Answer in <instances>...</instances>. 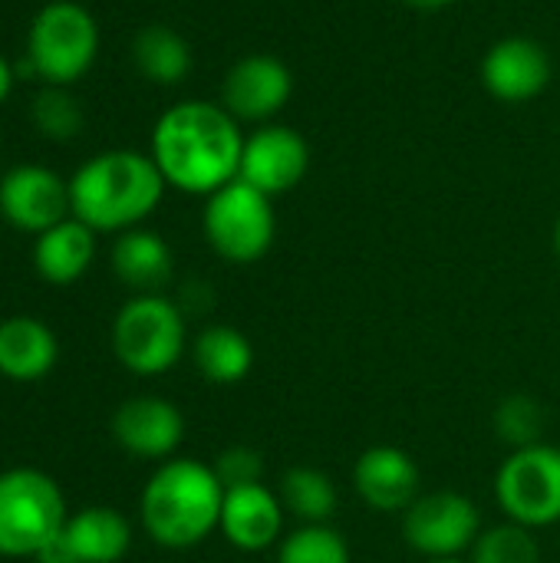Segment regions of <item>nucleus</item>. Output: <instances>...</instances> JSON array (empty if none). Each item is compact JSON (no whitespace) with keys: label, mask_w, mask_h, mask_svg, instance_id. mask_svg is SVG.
<instances>
[{"label":"nucleus","mask_w":560,"mask_h":563,"mask_svg":"<svg viewBox=\"0 0 560 563\" xmlns=\"http://www.w3.org/2000/svg\"><path fill=\"white\" fill-rule=\"evenodd\" d=\"M244 132L241 122L208 99H185L168 106L149 139V155L168 188L208 198L231 185L241 172Z\"/></svg>","instance_id":"f257e3e1"},{"label":"nucleus","mask_w":560,"mask_h":563,"mask_svg":"<svg viewBox=\"0 0 560 563\" xmlns=\"http://www.w3.org/2000/svg\"><path fill=\"white\" fill-rule=\"evenodd\" d=\"M165 188L149 152L106 148L69 175V214L96 234H122L155 214Z\"/></svg>","instance_id":"f03ea898"},{"label":"nucleus","mask_w":560,"mask_h":563,"mask_svg":"<svg viewBox=\"0 0 560 563\" xmlns=\"http://www.w3.org/2000/svg\"><path fill=\"white\" fill-rule=\"evenodd\" d=\"M224 485L198 459L162 462L142 488L139 518L145 534L168 551H188L208 541L221 525Z\"/></svg>","instance_id":"7ed1b4c3"},{"label":"nucleus","mask_w":560,"mask_h":563,"mask_svg":"<svg viewBox=\"0 0 560 563\" xmlns=\"http://www.w3.org/2000/svg\"><path fill=\"white\" fill-rule=\"evenodd\" d=\"M99 23L76 0L43 3L26 30V49L17 73L40 79L43 86H76L99 56Z\"/></svg>","instance_id":"20e7f679"},{"label":"nucleus","mask_w":560,"mask_h":563,"mask_svg":"<svg viewBox=\"0 0 560 563\" xmlns=\"http://www.w3.org/2000/svg\"><path fill=\"white\" fill-rule=\"evenodd\" d=\"M66 521V498L46 472L10 468L0 475V558L36 561Z\"/></svg>","instance_id":"39448f33"},{"label":"nucleus","mask_w":560,"mask_h":563,"mask_svg":"<svg viewBox=\"0 0 560 563\" xmlns=\"http://www.w3.org/2000/svg\"><path fill=\"white\" fill-rule=\"evenodd\" d=\"M188 343L185 310L162 294H135L112 320V353L135 376H162Z\"/></svg>","instance_id":"423d86ee"},{"label":"nucleus","mask_w":560,"mask_h":563,"mask_svg":"<svg viewBox=\"0 0 560 563\" xmlns=\"http://www.w3.org/2000/svg\"><path fill=\"white\" fill-rule=\"evenodd\" d=\"M201 231L208 247L228 264H257L277 238L274 198L234 178L205 198Z\"/></svg>","instance_id":"0eeeda50"},{"label":"nucleus","mask_w":560,"mask_h":563,"mask_svg":"<svg viewBox=\"0 0 560 563\" xmlns=\"http://www.w3.org/2000/svg\"><path fill=\"white\" fill-rule=\"evenodd\" d=\"M495 501L505 521L525 525L531 531L560 521V449L535 442L512 449V455L495 472Z\"/></svg>","instance_id":"6e6552de"},{"label":"nucleus","mask_w":560,"mask_h":563,"mask_svg":"<svg viewBox=\"0 0 560 563\" xmlns=\"http://www.w3.org/2000/svg\"><path fill=\"white\" fill-rule=\"evenodd\" d=\"M482 534V511L459 492H422L403 515V538L422 561H462Z\"/></svg>","instance_id":"1a4fd4ad"},{"label":"nucleus","mask_w":560,"mask_h":563,"mask_svg":"<svg viewBox=\"0 0 560 563\" xmlns=\"http://www.w3.org/2000/svg\"><path fill=\"white\" fill-rule=\"evenodd\" d=\"M294 96V73L271 53H248L234 59L221 79V106L248 125L274 122Z\"/></svg>","instance_id":"9d476101"},{"label":"nucleus","mask_w":560,"mask_h":563,"mask_svg":"<svg viewBox=\"0 0 560 563\" xmlns=\"http://www.w3.org/2000/svg\"><path fill=\"white\" fill-rule=\"evenodd\" d=\"M310 168V145L307 139L284 122L257 125L251 135H244L241 152V172L238 178L257 188L267 198L294 191Z\"/></svg>","instance_id":"9b49d317"},{"label":"nucleus","mask_w":560,"mask_h":563,"mask_svg":"<svg viewBox=\"0 0 560 563\" xmlns=\"http://www.w3.org/2000/svg\"><path fill=\"white\" fill-rule=\"evenodd\" d=\"M554 79L551 53L535 36H502L482 56V86L505 106L538 99Z\"/></svg>","instance_id":"f8f14e48"},{"label":"nucleus","mask_w":560,"mask_h":563,"mask_svg":"<svg viewBox=\"0 0 560 563\" xmlns=\"http://www.w3.org/2000/svg\"><path fill=\"white\" fill-rule=\"evenodd\" d=\"M0 218L26 234H43L46 228L69 218V181L36 162H23L0 178Z\"/></svg>","instance_id":"ddd939ff"},{"label":"nucleus","mask_w":560,"mask_h":563,"mask_svg":"<svg viewBox=\"0 0 560 563\" xmlns=\"http://www.w3.org/2000/svg\"><path fill=\"white\" fill-rule=\"evenodd\" d=\"M112 439L122 452L145 462H168L185 439V416L172 399L132 396L112 412Z\"/></svg>","instance_id":"4468645a"},{"label":"nucleus","mask_w":560,"mask_h":563,"mask_svg":"<svg viewBox=\"0 0 560 563\" xmlns=\"http://www.w3.org/2000/svg\"><path fill=\"white\" fill-rule=\"evenodd\" d=\"M353 492L376 515H406L422 495V475L406 449L373 445L353 465Z\"/></svg>","instance_id":"2eb2a0df"},{"label":"nucleus","mask_w":560,"mask_h":563,"mask_svg":"<svg viewBox=\"0 0 560 563\" xmlns=\"http://www.w3.org/2000/svg\"><path fill=\"white\" fill-rule=\"evenodd\" d=\"M284 521H287V511L281 505V495L271 492L264 482L224 488L218 531L231 548L244 554H261L284 541Z\"/></svg>","instance_id":"dca6fc26"},{"label":"nucleus","mask_w":560,"mask_h":563,"mask_svg":"<svg viewBox=\"0 0 560 563\" xmlns=\"http://www.w3.org/2000/svg\"><path fill=\"white\" fill-rule=\"evenodd\" d=\"M92 261H96V231L73 214L46 228L33 241V271L53 287H69L83 280Z\"/></svg>","instance_id":"f3484780"},{"label":"nucleus","mask_w":560,"mask_h":563,"mask_svg":"<svg viewBox=\"0 0 560 563\" xmlns=\"http://www.w3.org/2000/svg\"><path fill=\"white\" fill-rule=\"evenodd\" d=\"M112 274L132 294H162V287L175 274V254L168 241L149 228H132L116 234L109 251Z\"/></svg>","instance_id":"a211bd4d"},{"label":"nucleus","mask_w":560,"mask_h":563,"mask_svg":"<svg viewBox=\"0 0 560 563\" xmlns=\"http://www.w3.org/2000/svg\"><path fill=\"white\" fill-rule=\"evenodd\" d=\"M59 360L56 333L36 317L0 320V376L13 383L43 379Z\"/></svg>","instance_id":"6ab92c4d"},{"label":"nucleus","mask_w":560,"mask_h":563,"mask_svg":"<svg viewBox=\"0 0 560 563\" xmlns=\"http://www.w3.org/2000/svg\"><path fill=\"white\" fill-rule=\"evenodd\" d=\"M59 538L76 563H119L132 548V525L116 508L99 505L69 515Z\"/></svg>","instance_id":"aec40b11"},{"label":"nucleus","mask_w":560,"mask_h":563,"mask_svg":"<svg viewBox=\"0 0 560 563\" xmlns=\"http://www.w3.org/2000/svg\"><path fill=\"white\" fill-rule=\"evenodd\" d=\"M191 363L205 383L238 386L254 369V346L241 330L228 323H211L191 340Z\"/></svg>","instance_id":"412c9836"},{"label":"nucleus","mask_w":560,"mask_h":563,"mask_svg":"<svg viewBox=\"0 0 560 563\" xmlns=\"http://www.w3.org/2000/svg\"><path fill=\"white\" fill-rule=\"evenodd\" d=\"M132 66L152 86H178L195 66L191 43L168 23H145L132 36Z\"/></svg>","instance_id":"4be33fe9"},{"label":"nucleus","mask_w":560,"mask_h":563,"mask_svg":"<svg viewBox=\"0 0 560 563\" xmlns=\"http://www.w3.org/2000/svg\"><path fill=\"white\" fill-rule=\"evenodd\" d=\"M277 495H281L284 511L290 518H297V525H330V518L337 515V505H340L333 478L310 465L287 468L281 475Z\"/></svg>","instance_id":"5701e85b"},{"label":"nucleus","mask_w":560,"mask_h":563,"mask_svg":"<svg viewBox=\"0 0 560 563\" xmlns=\"http://www.w3.org/2000/svg\"><path fill=\"white\" fill-rule=\"evenodd\" d=\"M30 122L50 142H69L83 132V106L69 92V86H43L30 99Z\"/></svg>","instance_id":"b1692460"},{"label":"nucleus","mask_w":560,"mask_h":563,"mask_svg":"<svg viewBox=\"0 0 560 563\" xmlns=\"http://www.w3.org/2000/svg\"><path fill=\"white\" fill-rule=\"evenodd\" d=\"M469 563H541V548L531 528L502 521L495 528H482L469 551Z\"/></svg>","instance_id":"393cba45"},{"label":"nucleus","mask_w":560,"mask_h":563,"mask_svg":"<svg viewBox=\"0 0 560 563\" xmlns=\"http://www.w3.org/2000/svg\"><path fill=\"white\" fill-rule=\"evenodd\" d=\"M277 563H350V548L330 525H300L277 544Z\"/></svg>","instance_id":"a878e982"},{"label":"nucleus","mask_w":560,"mask_h":563,"mask_svg":"<svg viewBox=\"0 0 560 563\" xmlns=\"http://www.w3.org/2000/svg\"><path fill=\"white\" fill-rule=\"evenodd\" d=\"M495 432L512 449H525V445L541 442V435H545V409H541V402L525 396V393L505 396L498 402V409H495Z\"/></svg>","instance_id":"bb28decb"},{"label":"nucleus","mask_w":560,"mask_h":563,"mask_svg":"<svg viewBox=\"0 0 560 563\" xmlns=\"http://www.w3.org/2000/svg\"><path fill=\"white\" fill-rule=\"evenodd\" d=\"M218 482L224 488H241V485H257L264 482V459L251 445H231L211 462Z\"/></svg>","instance_id":"cd10ccee"},{"label":"nucleus","mask_w":560,"mask_h":563,"mask_svg":"<svg viewBox=\"0 0 560 563\" xmlns=\"http://www.w3.org/2000/svg\"><path fill=\"white\" fill-rule=\"evenodd\" d=\"M13 82H17V66H13L7 56H0V106L10 99V92H13Z\"/></svg>","instance_id":"c85d7f7f"},{"label":"nucleus","mask_w":560,"mask_h":563,"mask_svg":"<svg viewBox=\"0 0 560 563\" xmlns=\"http://www.w3.org/2000/svg\"><path fill=\"white\" fill-rule=\"evenodd\" d=\"M403 3L413 7V10H422V13H436V10H446V7H452L459 0H403Z\"/></svg>","instance_id":"c756f323"},{"label":"nucleus","mask_w":560,"mask_h":563,"mask_svg":"<svg viewBox=\"0 0 560 563\" xmlns=\"http://www.w3.org/2000/svg\"><path fill=\"white\" fill-rule=\"evenodd\" d=\"M554 254H558V261H560V218H558V224H554Z\"/></svg>","instance_id":"7c9ffc66"},{"label":"nucleus","mask_w":560,"mask_h":563,"mask_svg":"<svg viewBox=\"0 0 560 563\" xmlns=\"http://www.w3.org/2000/svg\"><path fill=\"white\" fill-rule=\"evenodd\" d=\"M422 563H469V561H422Z\"/></svg>","instance_id":"2f4dec72"}]
</instances>
